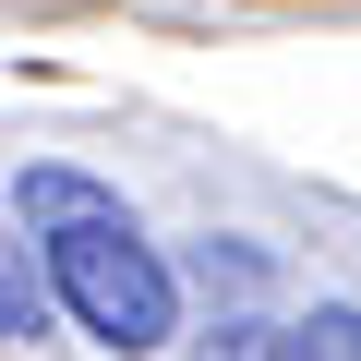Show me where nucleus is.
Here are the masks:
<instances>
[{
    "instance_id": "f257e3e1",
    "label": "nucleus",
    "mask_w": 361,
    "mask_h": 361,
    "mask_svg": "<svg viewBox=\"0 0 361 361\" xmlns=\"http://www.w3.org/2000/svg\"><path fill=\"white\" fill-rule=\"evenodd\" d=\"M37 265H49V301H61L97 349H121V361L169 349L180 277H169L157 241H133V217H61V229H37Z\"/></svg>"
},
{
    "instance_id": "20e7f679",
    "label": "nucleus",
    "mask_w": 361,
    "mask_h": 361,
    "mask_svg": "<svg viewBox=\"0 0 361 361\" xmlns=\"http://www.w3.org/2000/svg\"><path fill=\"white\" fill-rule=\"evenodd\" d=\"M37 301H49V265H25V241H0V349L37 325Z\"/></svg>"
},
{
    "instance_id": "39448f33",
    "label": "nucleus",
    "mask_w": 361,
    "mask_h": 361,
    "mask_svg": "<svg viewBox=\"0 0 361 361\" xmlns=\"http://www.w3.org/2000/svg\"><path fill=\"white\" fill-rule=\"evenodd\" d=\"M193 361H289V325H253V313H229Z\"/></svg>"
},
{
    "instance_id": "f03ea898",
    "label": "nucleus",
    "mask_w": 361,
    "mask_h": 361,
    "mask_svg": "<svg viewBox=\"0 0 361 361\" xmlns=\"http://www.w3.org/2000/svg\"><path fill=\"white\" fill-rule=\"evenodd\" d=\"M13 205H25L37 229H61V217H121V193H97L85 169H25V180H13Z\"/></svg>"
},
{
    "instance_id": "423d86ee",
    "label": "nucleus",
    "mask_w": 361,
    "mask_h": 361,
    "mask_svg": "<svg viewBox=\"0 0 361 361\" xmlns=\"http://www.w3.org/2000/svg\"><path fill=\"white\" fill-rule=\"evenodd\" d=\"M193 277H205V289H253L265 265H253V253H217V241H205V253H193Z\"/></svg>"
},
{
    "instance_id": "7ed1b4c3",
    "label": "nucleus",
    "mask_w": 361,
    "mask_h": 361,
    "mask_svg": "<svg viewBox=\"0 0 361 361\" xmlns=\"http://www.w3.org/2000/svg\"><path fill=\"white\" fill-rule=\"evenodd\" d=\"M289 361H361V313H349V301H313V313L289 325Z\"/></svg>"
}]
</instances>
